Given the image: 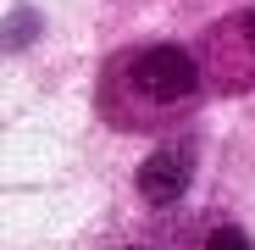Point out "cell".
Segmentation results:
<instances>
[{"label": "cell", "instance_id": "cell-2", "mask_svg": "<svg viewBox=\"0 0 255 250\" xmlns=\"http://www.w3.org/2000/svg\"><path fill=\"white\" fill-rule=\"evenodd\" d=\"M194 161H200V145H194L189 134H183V139H166V145L150 150L144 167H139V195H144L150 206L183 200V189L194 184Z\"/></svg>", "mask_w": 255, "mask_h": 250}, {"label": "cell", "instance_id": "cell-6", "mask_svg": "<svg viewBox=\"0 0 255 250\" xmlns=\"http://www.w3.org/2000/svg\"><path fill=\"white\" fill-rule=\"evenodd\" d=\"M133 250H139V245H133Z\"/></svg>", "mask_w": 255, "mask_h": 250}, {"label": "cell", "instance_id": "cell-3", "mask_svg": "<svg viewBox=\"0 0 255 250\" xmlns=\"http://www.w3.org/2000/svg\"><path fill=\"white\" fill-rule=\"evenodd\" d=\"M211 72H217V83H228V89L255 83V6L228 17L211 33Z\"/></svg>", "mask_w": 255, "mask_h": 250}, {"label": "cell", "instance_id": "cell-1", "mask_svg": "<svg viewBox=\"0 0 255 250\" xmlns=\"http://www.w3.org/2000/svg\"><path fill=\"white\" fill-rule=\"evenodd\" d=\"M122 72H128V83H133L150 106H161V111L189 106L194 89H200V67H194V56H189L183 45H144V50L128 56Z\"/></svg>", "mask_w": 255, "mask_h": 250}, {"label": "cell", "instance_id": "cell-5", "mask_svg": "<svg viewBox=\"0 0 255 250\" xmlns=\"http://www.w3.org/2000/svg\"><path fill=\"white\" fill-rule=\"evenodd\" d=\"M22 33H28V39H33V33H39V22H33V17H22V11H17V17H11V50H17V45H22Z\"/></svg>", "mask_w": 255, "mask_h": 250}, {"label": "cell", "instance_id": "cell-4", "mask_svg": "<svg viewBox=\"0 0 255 250\" xmlns=\"http://www.w3.org/2000/svg\"><path fill=\"white\" fill-rule=\"evenodd\" d=\"M205 250H255V245H250V234H244V228L222 223V228H211V245H205Z\"/></svg>", "mask_w": 255, "mask_h": 250}]
</instances>
